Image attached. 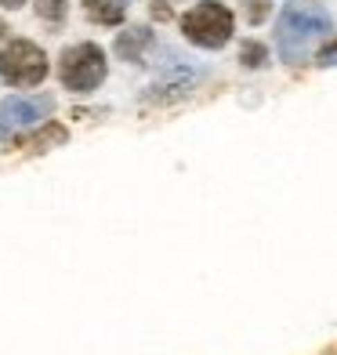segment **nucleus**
I'll return each mask as SVG.
<instances>
[{
    "mask_svg": "<svg viewBox=\"0 0 337 355\" xmlns=\"http://www.w3.org/2000/svg\"><path fill=\"white\" fill-rule=\"evenodd\" d=\"M182 37L196 47H207V51H218L232 40L236 33V15L229 11V4H221V0H200V4H192L182 19Z\"/></svg>",
    "mask_w": 337,
    "mask_h": 355,
    "instance_id": "1",
    "label": "nucleus"
},
{
    "mask_svg": "<svg viewBox=\"0 0 337 355\" xmlns=\"http://www.w3.org/2000/svg\"><path fill=\"white\" fill-rule=\"evenodd\" d=\"M327 33H330V19L316 4H309V8H301V4L286 8L279 15V29H276L279 55L286 62H297L301 55H309V47L319 37H327Z\"/></svg>",
    "mask_w": 337,
    "mask_h": 355,
    "instance_id": "2",
    "label": "nucleus"
},
{
    "mask_svg": "<svg viewBox=\"0 0 337 355\" xmlns=\"http://www.w3.org/2000/svg\"><path fill=\"white\" fill-rule=\"evenodd\" d=\"M109 73V62H105V51L98 44H69L66 51L58 55V80H62V87L66 91H80V94H87L94 91L105 80Z\"/></svg>",
    "mask_w": 337,
    "mask_h": 355,
    "instance_id": "3",
    "label": "nucleus"
},
{
    "mask_svg": "<svg viewBox=\"0 0 337 355\" xmlns=\"http://www.w3.org/2000/svg\"><path fill=\"white\" fill-rule=\"evenodd\" d=\"M47 73H51V62H47L44 47H37L33 40L15 37L0 47V76H4L11 87H19V91L40 87L47 80Z\"/></svg>",
    "mask_w": 337,
    "mask_h": 355,
    "instance_id": "4",
    "label": "nucleus"
},
{
    "mask_svg": "<svg viewBox=\"0 0 337 355\" xmlns=\"http://www.w3.org/2000/svg\"><path fill=\"white\" fill-rule=\"evenodd\" d=\"M55 109V102L47 98H26V94H15V98H8L4 105H0V138H11L15 131H26V127L33 123H47V112Z\"/></svg>",
    "mask_w": 337,
    "mask_h": 355,
    "instance_id": "5",
    "label": "nucleus"
},
{
    "mask_svg": "<svg viewBox=\"0 0 337 355\" xmlns=\"http://www.w3.org/2000/svg\"><path fill=\"white\" fill-rule=\"evenodd\" d=\"M149 47H153V29L149 26H131L116 37L112 51H116L123 62H141V55H146Z\"/></svg>",
    "mask_w": 337,
    "mask_h": 355,
    "instance_id": "6",
    "label": "nucleus"
},
{
    "mask_svg": "<svg viewBox=\"0 0 337 355\" xmlns=\"http://www.w3.org/2000/svg\"><path fill=\"white\" fill-rule=\"evenodd\" d=\"M84 15L94 26H120L127 19V0H84Z\"/></svg>",
    "mask_w": 337,
    "mask_h": 355,
    "instance_id": "7",
    "label": "nucleus"
},
{
    "mask_svg": "<svg viewBox=\"0 0 337 355\" xmlns=\"http://www.w3.org/2000/svg\"><path fill=\"white\" fill-rule=\"evenodd\" d=\"M239 66L243 69H265L268 66V47L261 40H243L239 44Z\"/></svg>",
    "mask_w": 337,
    "mask_h": 355,
    "instance_id": "8",
    "label": "nucleus"
},
{
    "mask_svg": "<svg viewBox=\"0 0 337 355\" xmlns=\"http://www.w3.org/2000/svg\"><path fill=\"white\" fill-rule=\"evenodd\" d=\"M33 11H37V19L58 26V22H66V15H69V0H37Z\"/></svg>",
    "mask_w": 337,
    "mask_h": 355,
    "instance_id": "9",
    "label": "nucleus"
},
{
    "mask_svg": "<svg viewBox=\"0 0 337 355\" xmlns=\"http://www.w3.org/2000/svg\"><path fill=\"white\" fill-rule=\"evenodd\" d=\"M268 15H272V0H243V19L250 26L268 22Z\"/></svg>",
    "mask_w": 337,
    "mask_h": 355,
    "instance_id": "10",
    "label": "nucleus"
},
{
    "mask_svg": "<svg viewBox=\"0 0 337 355\" xmlns=\"http://www.w3.org/2000/svg\"><path fill=\"white\" fill-rule=\"evenodd\" d=\"M149 15H153V22H171V19H174V8L167 4V0H153Z\"/></svg>",
    "mask_w": 337,
    "mask_h": 355,
    "instance_id": "11",
    "label": "nucleus"
},
{
    "mask_svg": "<svg viewBox=\"0 0 337 355\" xmlns=\"http://www.w3.org/2000/svg\"><path fill=\"white\" fill-rule=\"evenodd\" d=\"M316 62H319V66H334V62H337V40H330L327 47H319Z\"/></svg>",
    "mask_w": 337,
    "mask_h": 355,
    "instance_id": "12",
    "label": "nucleus"
},
{
    "mask_svg": "<svg viewBox=\"0 0 337 355\" xmlns=\"http://www.w3.org/2000/svg\"><path fill=\"white\" fill-rule=\"evenodd\" d=\"M26 4H29V0H0V8H4V11H19Z\"/></svg>",
    "mask_w": 337,
    "mask_h": 355,
    "instance_id": "13",
    "label": "nucleus"
},
{
    "mask_svg": "<svg viewBox=\"0 0 337 355\" xmlns=\"http://www.w3.org/2000/svg\"><path fill=\"white\" fill-rule=\"evenodd\" d=\"M8 33H11V29H8V22H4V19H0V40H4Z\"/></svg>",
    "mask_w": 337,
    "mask_h": 355,
    "instance_id": "14",
    "label": "nucleus"
}]
</instances>
